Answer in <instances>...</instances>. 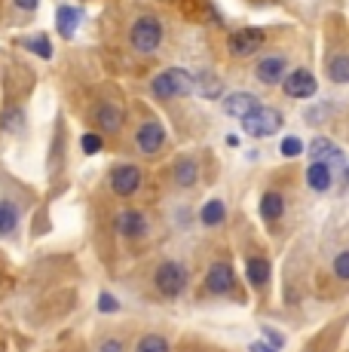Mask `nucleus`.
Wrapping results in <instances>:
<instances>
[{
    "label": "nucleus",
    "instance_id": "obj_1",
    "mask_svg": "<svg viewBox=\"0 0 349 352\" xmlns=\"http://www.w3.org/2000/svg\"><path fill=\"white\" fill-rule=\"evenodd\" d=\"M129 40L138 52H157L159 43H163V25H159V19H153V16L135 19V25H132V31H129Z\"/></svg>",
    "mask_w": 349,
    "mask_h": 352
},
{
    "label": "nucleus",
    "instance_id": "obj_2",
    "mask_svg": "<svg viewBox=\"0 0 349 352\" xmlns=\"http://www.w3.org/2000/svg\"><path fill=\"white\" fill-rule=\"evenodd\" d=\"M239 123H243V132L248 138H267V135H276L282 129V117L279 111H270V107H254Z\"/></svg>",
    "mask_w": 349,
    "mask_h": 352
},
{
    "label": "nucleus",
    "instance_id": "obj_3",
    "mask_svg": "<svg viewBox=\"0 0 349 352\" xmlns=\"http://www.w3.org/2000/svg\"><path fill=\"white\" fill-rule=\"evenodd\" d=\"M153 285H157V291L163 297H178L181 291L187 288V270L181 267V263H174V261L159 263L157 276H153Z\"/></svg>",
    "mask_w": 349,
    "mask_h": 352
},
{
    "label": "nucleus",
    "instance_id": "obj_4",
    "mask_svg": "<svg viewBox=\"0 0 349 352\" xmlns=\"http://www.w3.org/2000/svg\"><path fill=\"white\" fill-rule=\"evenodd\" d=\"M264 31L260 28H243V31H233L230 34V52L236 58H248V56H254V52L260 50V46H264Z\"/></svg>",
    "mask_w": 349,
    "mask_h": 352
},
{
    "label": "nucleus",
    "instance_id": "obj_5",
    "mask_svg": "<svg viewBox=\"0 0 349 352\" xmlns=\"http://www.w3.org/2000/svg\"><path fill=\"white\" fill-rule=\"evenodd\" d=\"M282 86H285V96H291V98H313L315 92H319L315 77L310 71H304V67H297V71L288 74V77L282 80Z\"/></svg>",
    "mask_w": 349,
    "mask_h": 352
},
{
    "label": "nucleus",
    "instance_id": "obj_6",
    "mask_svg": "<svg viewBox=\"0 0 349 352\" xmlns=\"http://www.w3.org/2000/svg\"><path fill=\"white\" fill-rule=\"evenodd\" d=\"M141 187V172L138 166H129V162H123V166H117L111 172V190L117 196H132L138 193Z\"/></svg>",
    "mask_w": 349,
    "mask_h": 352
},
{
    "label": "nucleus",
    "instance_id": "obj_7",
    "mask_svg": "<svg viewBox=\"0 0 349 352\" xmlns=\"http://www.w3.org/2000/svg\"><path fill=\"white\" fill-rule=\"evenodd\" d=\"M135 144H138V151L141 153H157L159 147L166 144V129L163 123H157V120H147V123H141L138 129V135H135Z\"/></svg>",
    "mask_w": 349,
    "mask_h": 352
},
{
    "label": "nucleus",
    "instance_id": "obj_8",
    "mask_svg": "<svg viewBox=\"0 0 349 352\" xmlns=\"http://www.w3.org/2000/svg\"><path fill=\"white\" fill-rule=\"evenodd\" d=\"M113 227H117V233L126 236V239H138V236H144L147 221H144V214H141V212H135V208H126V212L117 214Z\"/></svg>",
    "mask_w": 349,
    "mask_h": 352
},
{
    "label": "nucleus",
    "instance_id": "obj_9",
    "mask_svg": "<svg viewBox=\"0 0 349 352\" xmlns=\"http://www.w3.org/2000/svg\"><path fill=\"white\" fill-rule=\"evenodd\" d=\"M310 157L313 162H325V166H344V151H340L337 144H331L328 138H315L313 144H310Z\"/></svg>",
    "mask_w": 349,
    "mask_h": 352
},
{
    "label": "nucleus",
    "instance_id": "obj_10",
    "mask_svg": "<svg viewBox=\"0 0 349 352\" xmlns=\"http://www.w3.org/2000/svg\"><path fill=\"white\" fill-rule=\"evenodd\" d=\"M254 107H260V101L254 98L251 92H233V96L224 98V113L227 117L243 120V117H248V113L254 111Z\"/></svg>",
    "mask_w": 349,
    "mask_h": 352
},
{
    "label": "nucleus",
    "instance_id": "obj_11",
    "mask_svg": "<svg viewBox=\"0 0 349 352\" xmlns=\"http://www.w3.org/2000/svg\"><path fill=\"white\" fill-rule=\"evenodd\" d=\"M205 288H209L212 294H224V291H230L233 288V270H230V263H224V261L212 263L209 276H205Z\"/></svg>",
    "mask_w": 349,
    "mask_h": 352
},
{
    "label": "nucleus",
    "instance_id": "obj_12",
    "mask_svg": "<svg viewBox=\"0 0 349 352\" xmlns=\"http://www.w3.org/2000/svg\"><path fill=\"white\" fill-rule=\"evenodd\" d=\"M282 77H285V58L270 56V58H264V62L258 65V80L260 83L273 86V83H279Z\"/></svg>",
    "mask_w": 349,
    "mask_h": 352
},
{
    "label": "nucleus",
    "instance_id": "obj_13",
    "mask_svg": "<svg viewBox=\"0 0 349 352\" xmlns=\"http://www.w3.org/2000/svg\"><path fill=\"white\" fill-rule=\"evenodd\" d=\"M92 120L102 126V132H120V126H123V111H120L117 104H102V107H95V117Z\"/></svg>",
    "mask_w": 349,
    "mask_h": 352
},
{
    "label": "nucleus",
    "instance_id": "obj_14",
    "mask_svg": "<svg viewBox=\"0 0 349 352\" xmlns=\"http://www.w3.org/2000/svg\"><path fill=\"white\" fill-rule=\"evenodd\" d=\"M193 89H196L203 98H218L221 92H224V86H221V80L214 77L212 71H199L196 77H193Z\"/></svg>",
    "mask_w": 349,
    "mask_h": 352
},
{
    "label": "nucleus",
    "instance_id": "obj_15",
    "mask_svg": "<svg viewBox=\"0 0 349 352\" xmlns=\"http://www.w3.org/2000/svg\"><path fill=\"white\" fill-rule=\"evenodd\" d=\"M306 184H310L315 193H325L328 187H331V166H325V162H313V166L306 168Z\"/></svg>",
    "mask_w": 349,
    "mask_h": 352
},
{
    "label": "nucleus",
    "instance_id": "obj_16",
    "mask_svg": "<svg viewBox=\"0 0 349 352\" xmlns=\"http://www.w3.org/2000/svg\"><path fill=\"white\" fill-rule=\"evenodd\" d=\"M77 25H80V12L74 10V6H62V10L56 12V28L62 37H74V34H77Z\"/></svg>",
    "mask_w": 349,
    "mask_h": 352
},
{
    "label": "nucleus",
    "instance_id": "obj_17",
    "mask_svg": "<svg viewBox=\"0 0 349 352\" xmlns=\"http://www.w3.org/2000/svg\"><path fill=\"white\" fill-rule=\"evenodd\" d=\"M245 273H248V282L260 288V285H267V279H270V263H267L264 257H248Z\"/></svg>",
    "mask_w": 349,
    "mask_h": 352
},
{
    "label": "nucleus",
    "instance_id": "obj_18",
    "mask_svg": "<svg viewBox=\"0 0 349 352\" xmlns=\"http://www.w3.org/2000/svg\"><path fill=\"white\" fill-rule=\"evenodd\" d=\"M260 214H264L267 221H279L282 214H285V199L273 190L264 193V199H260Z\"/></svg>",
    "mask_w": 349,
    "mask_h": 352
},
{
    "label": "nucleus",
    "instance_id": "obj_19",
    "mask_svg": "<svg viewBox=\"0 0 349 352\" xmlns=\"http://www.w3.org/2000/svg\"><path fill=\"white\" fill-rule=\"evenodd\" d=\"M328 77H331L334 83H349V56L346 52H340V56H334L331 62H328Z\"/></svg>",
    "mask_w": 349,
    "mask_h": 352
},
{
    "label": "nucleus",
    "instance_id": "obj_20",
    "mask_svg": "<svg viewBox=\"0 0 349 352\" xmlns=\"http://www.w3.org/2000/svg\"><path fill=\"white\" fill-rule=\"evenodd\" d=\"M224 214H227L224 202H221V199H212V202H205V206H203L199 218H203V224H205V227H218L221 221H224Z\"/></svg>",
    "mask_w": 349,
    "mask_h": 352
},
{
    "label": "nucleus",
    "instance_id": "obj_21",
    "mask_svg": "<svg viewBox=\"0 0 349 352\" xmlns=\"http://www.w3.org/2000/svg\"><path fill=\"white\" fill-rule=\"evenodd\" d=\"M19 227V208L12 202H0V233L10 236Z\"/></svg>",
    "mask_w": 349,
    "mask_h": 352
},
{
    "label": "nucleus",
    "instance_id": "obj_22",
    "mask_svg": "<svg viewBox=\"0 0 349 352\" xmlns=\"http://www.w3.org/2000/svg\"><path fill=\"white\" fill-rule=\"evenodd\" d=\"M25 126V113L22 107H10V111H3V117H0V132H22Z\"/></svg>",
    "mask_w": 349,
    "mask_h": 352
},
{
    "label": "nucleus",
    "instance_id": "obj_23",
    "mask_svg": "<svg viewBox=\"0 0 349 352\" xmlns=\"http://www.w3.org/2000/svg\"><path fill=\"white\" fill-rule=\"evenodd\" d=\"M174 184H181V187H193V184H196V162H193V160L178 162V166H174Z\"/></svg>",
    "mask_w": 349,
    "mask_h": 352
},
{
    "label": "nucleus",
    "instance_id": "obj_24",
    "mask_svg": "<svg viewBox=\"0 0 349 352\" xmlns=\"http://www.w3.org/2000/svg\"><path fill=\"white\" fill-rule=\"evenodd\" d=\"M150 89H153V96H157V98H172V96H178V92H174L172 77H169V71L157 74V77H153V83H150Z\"/></svg>",
    "mask_w": 349,
    "mask_h": 352
},
{
    "label": "nucleus",
    "instance_id": "obj_25",
    "mask_svg": "<svg viewBox=\"0 0 349 352\" xmlns=\"http://www.w3.org/2000/svg\"><path fill=\"white\" fill-rule=\"evenodd\" d=\"M169 77H172L174 92H178V96H190V92H193V77L187 71H181V67H172Z\"/></svg>",
    "mask_w": 349,
    "mask_h": 352
},
{
    "label": "nucleus",
    "instance_id": "obj_26",
    "mask_svg": "<svg viewBox=\"0 0 349 352\" xmlns=\"http://www.w3.org/2000/svg\"><path fill=\"white\" fill-rule=\"evenodd\" d=\"M135 352H169V343H166L163 337H157V334H147V337H141Z\"/></svg>",
    "mask_w": 349,
    "mask_h": 352
},
{
    "label": "nucleus",
    "instance_id": "obj_27",
    "mask_svg": "<svg viewBox=\"0 0 349 352\" xmlns=\"http://www.w3.org/2000/svg\"><path fill=\"white\" fill-rule=\"evenodd\" d=\"M282 157H288V160H294V157H300L304 153V141L297 138V135H288V138H282Z\"/></svg>",
    "mask_w": 349,
    "mask_h": 352
},
{
    "label": "nucleus",
    "instance_id": "obj_28",
    "mask_svg": "<svg viewBox=\"0 0 349 352\" xmlns=\"http://www.w3.org/2000/svg\"><path fill=\"white\" fill-rule=\"evenodd\" d=\"M25 46H28V50H34L40 58H52V46H49V40H46L43 34H40V37H31Z\"/></svg>",
    "mask_w": 349,
    "mask_h": 352
},
{
    "label": "nucleus",
    "instance_id": "obj_29",
    "mask_svg": "<svg viewBox=\"0 0 349 352\" xmlns=\"http://www.w3.org/2000/svg\"><path fill=\"white\" fill-rule=\"evenodd\" d=\"M334 273H337V279L349 282V252H340L334 257Z\"/></svg>",
    "mask_w": 349,
    "mask_h": 352
},
{
    "label": "nucleus",
    "instance_id": "obj_30",
    "mask_svg": "<svg viewBox=\"0 0 349 352\" xmlns=\"http://www.w3.org/2000/svg\"><path fill=\"white\" fill-rule=\"evenodd\" d=\"M80 141H83V151H86V153H98V151H102V147H104L102 135H95V132H86Z\"/></svg>",
    "mask_w": 349,
    "mask_h": 352
},
{
    "label": "nucleus",
    "instance_id": "obj_31",
    "mask_svg": "<svg viewBox=\"0 0 349 352\" xmlns=\"http://www.w3.org/2000/svg\"><path fill=\"white\" fill-rule=\"evenodd\" d=\"M98 309H102V313H117V309H120L117 297H113V294H102V297H98Z\"/></svg>",
    "mask_w": 349,
    "mask_h": 352
},
{
    "label": "nucleus",
    "instance_id": "obj_32",
    "mask_svg": "<svg viewBox=\"0 0 349 352\" xmlns=\"http://www.w3.org/2000/svg\"><path fill=\"white\" fill-rule=\"evenodd\" d=\"M264 334L270 337V343H273V346H282V343H285V340H282V334H276V331H270V328H264Z\"/></svg>",
    "mask_w": 349,
    "mask_h": 352
},
{
    "label": "nucleus",
    "instance_id": "obj_33",
    "mask_svg": "<svg viewBox=\"0 0 349 352\" xmlns=\"http://www.w3.org/2000/svg\"><path fill=\"white\" fill-rule=\"evenodd\" d=\"M102 352H123V346H120L117 340H107V343H102Z\"/></svg>",
    "mask_w": 349,
    "mask_h": 352
},
{
    "label": "nucleus",
    "instance_id": "obj_34",
    "mask_svg": "<svg viewBox=\"0 0 349 352\" xmlns=\"http://www.w3.org/2000/svg\"><path fill=\"white\" fill-rule=\"evenodd\" d=\"M16 6H19V10H37V0H16Z\"/></svg>",
    "mask_w": 349,
    "mask_h": 352
},
{
    "label": "nucleus",
    "instance_id": "obj_35",
    "mask_svg": "<svg viewBox=\"0 0 349 352\" xmlns=\"http://www.w3.org/2000/svg\"><path fill=\"white\" fill-rule=\"evenodd\" d=\"M248 352H276L273 346H264V343H251V346H248Z\"/></svg>",
    "mask_w": 349,
    "mask_h": 352
},
{
    "label": "nucleus",
    "instance_id": "obj_36",
    "mask_svg": "<svg viewBox=\"0 0 349 352\" xmlns=\"http://www.w3.org/2000/svg\"><path fill=\"white\" fill-rule=\"evenodd\" d=\"M344 184L349 187V166H344Z\"/></svg>",
    "mask_w": 349,
    "mask_h": 352
}]
</instances>
